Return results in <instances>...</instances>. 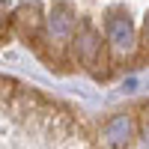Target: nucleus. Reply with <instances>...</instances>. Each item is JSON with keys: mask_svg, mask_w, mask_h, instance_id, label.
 Masks as SVG:
<instances>
[{"mask_svg": "<svg viewBox=\"0 0 149 149\" xmlns=\"http://www.w3.org/2000/svg\"><path fill=\"white\" fill-rule=\"evenodd\" d=\"M3 149H98V134L72 104L3 78Z\"/></svg>", "mask_w": 149, "mask_h": 149, "instance_id": "f257e3e1", "label": "nucleus"}, {"mask_svg": "<svg viewBox=\"0 0 149 149\" xmlns=\"http://www.w3.org/2000/svg\"><path fill=\"white\" fill-rule=\"evenodd\" d=\"M95 134L98 149H149V98L113 110Z\"/></svg>", "mask_w": 149, "mask_h": 149, "instance_id": "f03ea898", "label": "nucleus"}]
</instances>
